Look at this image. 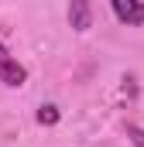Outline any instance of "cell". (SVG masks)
<instances>
[{
    "mask_svg": "<svg viewBox=\"0 0 144 147\" xmlns=\"http://www.w3.org/2000/svg\"><path fill=\"white\" fill-rule=\"evenodd\" d=\"M0 82H3V86H14V89L28 82V69H24L3 45H0Z\"/></svg>",
    "mask_w": 144,
    "mask_h": 147,
    "instance_id": "6da1fadb",
    "label": "cell"
},
{
    "mask_svg": "<svg viewBox=\"0 0 144 147\" xmlns=\"http://www.w3.org/2000/svg\"><path fill=\"white\" fill-rule=\"evenodd\" d=\"M127 137H130L134 147H144V130H141V127H127Z\"/></svg>",
    "mask_w": 144,
    "mask_h": 147,
    "instance_id": "5b68a950",
    "label": "cell"
},
{
    "mask_svg": "<svg viewBox=\"0 0 144 147\" xmlns=\"http://www.w3.org/2000/svg\"><path fill=\"white\" fill-rule=\"evenodd\" d=\"M69 24L72 31H89V24H93L89 0H69Z\"/></svg>",
    "mask_w": 144,
    "mask_h": 147,
    "instance_id": "3957f363",
    "label": "cell"
},
{
    "mask_svg": "<svg viewBox=\"0 0 144 147\" xmlns=\"http://www.w3.org/2000/svg\"><path fill=\"white\" fill-rule=\"evenodd\" d=\"M38 123H41V127L58 123V110H55V106H41V110H38Z\"/></svg>",
    "mask_w": 144,
    "mask_h": 147,
    "instance_id": "277c9868",
    "label": "cell"
},
{
    "mask_svg": "<svg viewBox=\"0 0 144 147\" xmlns=\"http://www.w3.org/2000/svg\"><path fill=\"white\" fill-rule=\"evenodd\" d=\"M110 7H113V14H117L120 24H127V28L144 24V3L141 0H110Z\"/></svg>",
    "mask_w": 144,
    "mask_h": 147,
    "instance_id": "7a4b0ae2",
    "label": "cell"
}]
</instances>
